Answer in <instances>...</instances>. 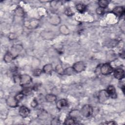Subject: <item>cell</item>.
<instances>
[{
    "instance_id": "6da1fadb",
    "label": "cell",
    "mask_w": 125,
    "mask_h": 125,
    "mask_svg": "<svg viewBox=\"0 0 125 125\" xmlns=\"http://www.w3.org/2000/svg\"><path fill=\"white\" fill-rule=\"evenodd\" d=\"M81 115L85 117H90L93 112V108L90 105H85L83 106L80 111Z\"/></svg>"
},
{
    "instance_id": "7a4b0ae2",
    "label": "cell",
    "mask_w": 125,
    "mask_h": 125,
    "mask_svg": "<svg viewBox=\"0 0 125 125\" xmlns=\"http://www.w3.org/2000/svg\"><path fill=\"white\" fill-rule=\"evenodd\" d=\"M32 80L31 77L26 74L20 76L19 84L22 87H26L28 86L32 82Z\"/></svg>"
},
{
    "instance_id": "3957f363",
    "label": "cell",
    "mask_w": 125,
    "mask_h": 125,
    "mask_svg": "<svg viewBox=\"0 0 125 125\" xmlns=\"http://www.w3.org/2000/svg\"><path fill=\"white\" fill-rule=\"evenodd\" d=\"M101 73L104 75H108L111 74L113 72V67L108 63L103 64L100 68Z\"/></svg>"
},
{
    "instance_id": "277c9868",
    "label": "cell",
    "mask_w": 125,
    "mask_h": 125,
    "mask_svg": "<svg viewBox=\"0 0 125 125\" xmlns=\"http://www.w3.org/2000/svg\"><path fill=\"white\" fill-rule=\"evenodd\" d=\"M72 67L76 73H79L84 71L86 68V66L84 62L79 61L75 63Z\"/></svg>"
},
{
    "instance_id": "5b68a950",
    "label": "cell",
    "mask_w": 125,
    "mask_h": 125,
    "mask_svg": "<svg viewBox=\"0 0 125 125\" xmlns=\"http://www.w3.org/2000/svg\"><path fill=\"white\" fill-rule=\"evenodd\" d=\"M99 101L101 103H103L107 101L109 98V96L106 90H102L99 92L98 95Z\"/></svg>"
},
{
    "instance_id": "8992f818",
    "label": "cell",
    "mask_w": 125,
    "mask_h": 125,
    "mask_svg": "<svg viewBox=\"0 0 125 125\" xmlns=\"http://www.w3.org/2000/svg\"><path fill=\"white\" fill-rule=\"evenodd\" d=\"M113 75L116 79L121 80L125 77V71L122 68L116 69L113 72Z\"/></svg>"
},
{
    "instance_id": "52a82bcc",
    "label": "cell",
    "mask_w": 125,
    "mask_h": 125,
    "mask_svg": "<svg viewBox=\"0 0 125 125\" xmlns=\"http://www.w3.org/2000/svg\"><path fill=\"white\" fill-rule=\"evenodd\" d=\"M19 114L23 118H26L30 114V110L28 108L25 106H21L19 110Z\"/></svg>"
},
{
    "instance_id": "ba28073f",
    "label": "cell",
    "mask_w": 125,
    "mask_h": 125,
    "mask_svg": "<svg viewBox=\"0 0 125 125\" xmlns=\"http://www.w3.org/2000/svg\"><path fill=\"white\" fill-rule=\"evenodd\" d=\"M113 13L117 17H121L125 13V9L123 7L118 6L115 7L112 10Z\"/></svg>"
},
{
    "instance_id": "9c48e42d",
    "label": "cell",
    "mask_w": 125,
    "mask_h": 125,
    "mask_svg": "<svg viewBox=\"0 0 125 125\" xmlns=\"http://www.w3.org/2000/svg\"><path fill=\"white\" fill-rule=\"evenodd\" d=\"M7 105L11 108H15L18 105V102L15 99V97L9 96L6 100Z\"/></svg>"
},
{
    "instance_id": "30bf717a",
    "label": "cell",
    "mask_w": 125,
    "mask_h": 125,
    "mask_svg": "<svg viewBox=\"0 0 125 125\" xmlns=\"http://www.w3.org/2000/svg\"><path fill=\"white\" fill-rule=\"evenodd\" d=\"M107 92L109 96V97L111 98H116L117 97L115 88L112 85L109 86L107 89Z\"/></svg>"
},
{
    "instance_id": "8fae6325",
    "label": "cell",
    "mask_w": 125,
    "mask_h": 125,
    "mask_svg": "<svg viewBox=\"0 0 125 125\" xmlns=\"http://www.w3.org/2000/svg\"><path fill=\"white\" fill-rule=\"evenodd\" d=\"M68 105L67 101L65 99H62L59 100L56 103V107L58 109H62L63 108L67 107Z\"/></svg>"
},
{
    "instance_id": "7c38bea8",
    "label": "cell",
    "mask_w": 125,
    "mask_h": 125,
    "mask_svg": "<svg viewBox=\"0 0 125 125\" xmlns=\"http://www.w3.org/2000/svg\"><path fill=\"white\" fill-rule=\"evenodd\" d=\"M43 71L45 73H46L47 74H51L53 71L52 65L50 64L46 65L43 68Z\"/></svg>"
},
{
    "instance_id": "4fadbf2b",
    "label": "cell",
    "mask_w": 125,
    "mask_h": 125,
    "mask_svg": "<svg viewBox=\"0 0 125 125\" xmlns=\"http://www.w3.org/2000/svg\"><path fill=\"white\" fill-rule=\"evenodd\" d=\"M14 58V57L12 54L9 52H8L5 55L4 57V60L6 63H10L13 61Z\"/></svg>"
},
{
    "instance_id": "5bb4252c",
    "label": "cell",
    "mask_w": 125,
    "mask_h": 125,
    "mask_svg": "<svg viewBox=\"0 0 125 125\" xmlns=\"http://www.w3.org/2000/svg\"><path fill=\"white\" fill-rule=\"evenodd\" d=\"M46 100L48 102L53 103L56 101L57 97L56 95L53 94H49L46 96Z\"/></svg>"
},
{
    "instance_id": "9a60e30c",
    "label": "cell",
    "mask_w": 125,
    "mask_h": 125,
    "mask_svg": "<svg viewBox=\"0 0 125 125\" xmlns=\"http://www.w3.org/2000/svg\"><path fill=\"white\" fill-rule=\"evenodd\" d=\"M76 8L79 12L83 13L86 11L87 7L85 5L83 4H78L76 6Z\"/></svg>"
},
{
    "instance_id": "2e32d148",
    "label": "cell",
    "mask_w": 125,
    "mask_h": 125,
    "mask_svg": "<svg viewBox=\"0 0 125 125\" xmlns=\"http://www.w3.org/2000/svg\"><path fill=\"white\" fill-rule=\"evenodd\" d=\"M108 2L107 0H100L98 2V5L100 8H107L108 6Z\"/></svg>"
},
{
    "instance_id": "e0dca14e",
    "label": "cell",
    "mask_w": 125,
    "mask_h": 125,
    "mask_svg": "<svg viewBox=\"0 0 125 125\" xmlns=\"http://www.w3.org/2000/svg\"><path fill=\"white\" fill-rule=\"evenodd\" d=\"M75 73V71L74 70L73 67H67L66 69H64V74L67 75H72L74 74Z\"/></svg>"
},
{
    "instance_id": "ac0fdd59",
    "label": "cell",
    "mask_w": 125,
    "mask_h": 125,
    "mask_svg": "<svg viewBox=\"0 0 125 125\" xmlns=\"http://www.w3.org/2000/svg\"><path fill=\"white\" fill-rule=\"evenodd\" d=\"M80 114H81L80 112L77 109L73 110L69 113L70 117H71L74 119H75V118L79 117Z\"/></svg>"
},
{
    "instance_id": "d6986e66",
    "label": "cell",
    "mask_w": 125,
    "mask_h": 125,
    "mask_svg": "<svg viewBox=\"0 0 125 125\" xmlns=\"http://www.w3.org/2000/svg\"><path fill=\"white\" fill-rule=\"evenodd\" d=\"M60 31L61 33L64 35H67L69 33V30L67 26L63 25L60 26Z\"/></svg>"
},
{
    "instance_id": "ffe728a7",
    "label": "cell",
    "mask_w": 125,
    "mask_h": 125,
    "mask_svg": "<svg viewBox=\"0 0 125 125\" xmlns=\"http://www.w3.org/2000/svg\"><path fill=\"white\" fill-rule=\"evenodd\" d=\"M64 124L66 125H74L76 124V121L75 120V119L69 117L66 119V120L65 121Z\"/></svg>"
},
{
    "instance_id": "44dd1931",
    "label": "cell",
    "mask_w": 125,
    "mask_h": 125,
    "mask_svg": "<svg viewBox=\"0 0 125 125\" xmlns=\"http://www.w3.org/2000/svg\"><path fill=\"white\" fill-rule=\"evenodd\" d=\"M32 89L31 88L26 87L24 90H23V91L21 92L23 93L24 95L28 96L30 95L32 93Z\"/></svg>"
},
{
    "instance_id": "7402d4cb",
    "label": "cell",
    "mask_w": 125,
    "mask_h": 125,
    "mask_svg": "<svg viewBox=\"0 0 125 125\" xmlns=\"http://www.w3.org/2000/svg\"><path fill=\"white\" fill-rule=\"evenodd\" d=\"M56 71L60 75H63L64 74V69L62 67V66L60 65H57L55 67Z\"/></svg>"
},
{
    "instance_id": "603a6c76",
    "label": "cell",
    "mask_w": 125,
    "mask_h": 125,
    "mask_svg": "<svg viewBox=\"0 0 125 125\" xmlns=\"http://www.w3.org/2000/svg\"><path fill=\"white\" fill-rule=\"evenodd\" d=\"M15 13H16L17 15H18L19 16H23L24 15V10H23V9L21 8H20V7L16 9Z\"/></svg>"
},
{
    "instance_id": "cb8c5ba5",
    "label": "cell",
    "mask_w": 125,
    "mask_h": 125,
    "mask_svg": "<svg viewBox=\"0 0 125 125\" xmlns=\"http://www.w3.org/2000/svg\"><path fill=\"white\" fill-rule=\"evenodd\" d=\"M24 95L23 94V93H22V92H20L18 94H17V95H16V96L14 97L15 99L18 102H21L24 98Z\"/></svg>"
},
{
    "instance_id": "d4e9b609",
    "label": "cell",
    "mask_w": 125,
    "mask_h": 125,
    "mask_svg": "<svg viewBox=\"0 0 125 125\" xmlns=\"http://www.w3.org/2000/svg\"><path fill=\"white\" fill-rule=\"evenodd\" d=\"M65 14L67 16H72V15H73L74 13L70 8H68L66 9L65 11Z\"/></svg>"
},
{
    "instance_id": "484cf974",
    "label": "cell",
    "mask_w": 125,
    "mask_h": 125,
    "mask_svg": "<svg viewBox=\"0 0 125 125\" xmlns=\"http://www.w3.org/2000/svg\"><path fill=\"white\" fill-rule=\"evenodd\" d=\"M42 72V71L40 69H36L34 70L33 74L34 76H39L41 74Z\"/></svg>"
},
{
    "instance_id": "4316f807",
    "label": "cell",
    "mask_w": 125,
    "mask_h": 125,
    "mask_svg": "<svg viewBox=\"0 0 125 125\" xmlns=\"http://www.w3.org/2000/svg\"><path fill=\"white\" fill-rule=\"evenodd\" d=\"M104 12H105V10H104V8H100L99 7L98 8H97L96 9V12L97 14L98 15H103L104 13Z\"/></svg>"
},
{
    "instance_id": "83f0119b",
    "label": "cell",
    "mask_w": 125,
    "mask_h": 125,
    "mask_svg": "<svg viewBox=\"0 0 125 125\" xmlns=\"http://www.w3.org/2000/svg\"><path fill=\"white\" fill-rule=\"evenodd\" d=\"M38 104V102H37V100H36L35 98H34V99L32 101V102H31V106L32 108H36V107L37 106Z\"/></svg>"
},
{
    "instance_id": "f1b7e54d",
    "label": "cell",
    "mask_w": 125,
    "mask_h": 125,
    "mask_svg": "<svg viewBox=\"0 0 125 125\" xmlns=\"http://www.w3.org/2000/svg\"><path fill=\"white\" fill-rule=\"evenodd\" d=\"M59 124V120L57 118H54L51 122V124L52 125H57Z\"/></svg>"
},
{
    "instance_id": "f546056e",
    "label": "cell",
    "mask_w": 125,
    "mask_h": 125,
    "mask_svg": "<svg viewBox=\"0 0 125 125\" xmlns=\"http://www.w3.org/2000/svg\"><path fill=\"white\" fill-rule=\"evenodd\" d=\"M101 124H103V125H116V123L114 122V121H107L105 123H102Z\"/></svg>"
},
{
    "instance_id": "4dcf8cb0",
    "label": "cell",
    "mask_w": 125,
    "mask_h": 125,
    "mask_svg": "<svg viewBox=\"0 0 125 125\" xmlns=\"http://www.w3.org/2000/svg\"><path fill=\"white\" fill-rule=\"evenodd\" d=\"M120 56H121V57L122 58H123V59L125 58V53H124V51L121 53Z\"/></svg>"
}]
</instances>
